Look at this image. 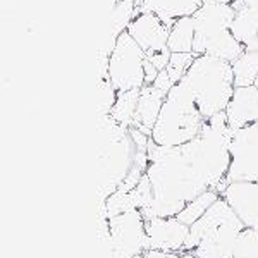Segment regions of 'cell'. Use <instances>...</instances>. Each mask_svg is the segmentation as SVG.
I'll return each mask as SVG.
<instances>
[{
  "instance_id": "obj_16",
  "label": "cell",
  "mask_w": 258,
  "mask_h": 258,
  "mask_svg": "<svg viewBox=\"0 0 258 258\" xmlns=\"http://www.w3.org/2000/svg\"><path fill=\"white\" fill-rule=\"evenodd\" d=\"M203 6V0H138V11L153 12L172 28L181 18L195 16Z\"/></svg>"
},
{
  "instance_id": "obj_10",
  "label": "cell",
  "mask_w": 258,
  "mask_h": 258,
  "mask_svg": "<svg viewBox=\"0 0 258 258\" xmlns=\"http://www.w3.org/2000/svg\"><path fill=\"white\" fill-rule=\"evenodd\" d=\"M234 181H258V122L232 135L227 184Z\"/></svg>"
},
{
  "instance_id": "obj_26",
  "label": "cell",
  "mask_w": 258,
  "mask_h": 258,
  "mask_svg": "<svg viewBox=\"0 0 258 258\" xmlns=\"http://www.w3.org/2000/svg\"><path fill=\"white\" fill-rule=\"evenodd\" d=\"M159 73L160 71L157 69L152 62H150L148 59L145 60V83H147V85H153L157 80V76H159Z\"/></svg>"
},
{
  "instance_id": "obj_8",
  "label": "cell",
  "mask_w": 258,
  "mask_h": 258,
  "mask_svg": "<svg viewBox=\"0 0 258 258\" xmlns=\"http://www.w3.org/2000/svg\"><path fill=\"white\" fill-rule=\"evenodd\" d=\"M145 60L147 53L133 40L127 31H124L115 41L107 64V78L112 86L120 91L141 90L145 83Z\"/></svg>"
},
{
  "instance_id": "obj_20",
  "label": "cell",
  "mask_w": 258,
  "mask_h": 258,
  "mask_svg": "<svg viewBox=\"0 0 258 258\" xmlns=\"http://www.w3.org/2000/svg\"><path fill=\"white\" fill-rule=\"evenodd\" d=\"M219 198H220V193H217L215 189L205 191V193L198 195L197 198L191 200L188 205L182 209L181 214L177 215V219L181 220L182 224H186V226L191 227L197 220H200L207 214V210H209Z\"/></svg>"
},
{
  "instance_id": "obj_21",
  "label": "cell",
  "mask_w": 258,
  "mask_h": 258,
  "mask_svg": "<svg viewBox=\"0 0 258 258\" xmlns=\"http://www.w3.org/2000/svg\"><path fill=\"white\" fill-rule=\"evenodd\" d=\"M197 59V53L195 52H174L170 53V60L167 66V73L170 80L176 85L186 76V73L189 71L191 64Z\"/></svg>"
},
{
  "instance_id": "obj_11",
  "label": "cell",
  "mask_w": 258,
  "mask_h": 258,
  "mask_svg": "<svg viewBox=\"0 0 258 258\" xmlns=\"http://www.w3.org/2000/svg\"><path fill=\"white\" fill-rule=\"evenodd\" d=\"M127 33L147 55L167 50L170 28L153 12L138 11L127 26Z\"/></svg>"
},
{
  "instance_id": "obj_9",
  "label": "cell",
  "mask_w": 258,
  "mask_h": 258,
  "mask_svg": "<svg viewBox=\"0 0 258 258\" xmlns=\"http://www.w3.org/2000/svg\"><path fill=\"white\" fill-rule=\"evenodd\" d=\"M110 249V258H133L143 255L150 249L147 234V220L140 210L109 219V239L105 241Z\"/></svg>"
},
{
  "instance_id": "obj_28",
  "label": "cell",
  "mask_w": 258,
  "mask_h": 258,
  "mask_svg": "<svg viewBox=\"0 0 258 258\" xmlns=\"http://www.w3.org/2000/svg\"><path fill=\"white\" fill-rule=\"evenodd\" d=\"M133 258H143V255H138V256H133Z\"/></svg>"
},
{
  "instance_id": "obj_7",
  "label": "cell",
  "mask_w": 258,
  "mask_h": 258,
  "mask_svg": "<svg viewBox=\"0 0 258 258\" xmlns=\"http://www.w3.org/2000/svg\"><path fill=\"white\" fill-rule=\"evenodd\" d=\"M100 133V152H98V170L100 202H105L110 195L119 189L135 160L136 147L129 136V129L120 126L110 115L98 117Z\"/></svg>"
},
{
  "instance_id": "obj_23",
  "label": "cell",
  "mask_w": 258,
  "mask_h": 258,
  "mask_svg": "<svg viewBox=\"0 0 258 258\" xmlns=\"http://www.w3.org/2000/svg\"><path fill=\"white\" fill-rule=\"evenodd\" d=\"M117 100V90L112 86L109 78H100V88H98V117L110 115L112 109Z\"/></svg>"
},
{
  "instance_id": "obj_22",
  "label": "cell",
  "mask_w": 258,
  "mask_h": 258,
  "mask_svg": "<svg viewBox=\"0 0 258 258\" xmlns=\"http://www.w3.org/2000/svg\"><path fill=\"white\" fill-rule=\"evenodd\" d=\"M234 258H258V227H244L238 239Z\"/></svg>"
},
{
  "instance_id": "obj_6",
  "label": "cell",
  "mask_w": 258,
  "mask_h": 258,
  "mask_svg": "<svg viewBox=\"0 0 258 258\" xmlns=\"http://www.w3.org/2000/svg\"><path fill=\"white\" fill-rule=\"evenodd\" d=\"M236 11L231 4L217 0H207L200 11L193 16L195 19V45L197 55H212L222 60L234 62L244 47L234 38L231 28L234 23Z\"/></svg>"
},
{
  "instance_id": "obj_4",
  "label": "cell",
  "mask_w": 258,
  "mask_h": 258,
  "mask_svg": "<svg viewBox=\"0 0 258 258\" xmlns=\"http://www.w3.org/2000/svg\"><path fill=\"white\" fill-rule=\"evenodd\" d=\"M205 120L188 85L179 81L164 100L152 141L160 147H181L197 138Z\"/></svg>"
},
{
  "instance_id": "obj_5",
  "label": "cell",
  "mask_w": 258,
  "mask_h": 258,
  "mask_svg": "<svg viewBox=\"0 0 258 258\" xmlns=\"http://www.w3.org/2000/svg\"><path fill=\"white\" fill-rule=\"evenodd\" d=\"M184 81L195 95L197 105L205 119L226 112L236 90L232 64L212 55H197Z\"/></svg>"
},
{
  "instance_id": "obj_30",
  "label": "cell",
  "mask_w": 258,
  "mask_h": 258,
  "mask_svg": "<svg viewBox=\"0 0 258 258\" xmlns=\"http://www.w3.org/2000/svg\"><path fill=\"white\" fill-rule=\"evenodd\" d=\"M203 2H207V0H203Z\"/></svg>"
},
{
  "instance_id": "obj_25",
  "label": "cell",
  "mask_w": 258,
  "mask_h": 258,
  "mask_svg": "<svg viewBox=\"0 0 258 258\" xmlns=\"http://www.w3.org/2000/svg\"><path fill=\"white\" fill-rule=\"evenodd\" d=\"M153 86H155V88H159L160 91H164V93H169V91L172 90L174 83H172V80H170L167 69L160 71L159 76H157V80H155V83H153Z\"/></svg>"
},
{
  "instance_id": "obj_3",
  "label": "cell",
  "mask_w": 258,
  "mask_h": 258,
  "mask_svg": "<svg viewBox=\"0 0 258 258\" xmlns=\"http://www.w3.org/2000/svg\"><path fill=\"white\" fill-rule=\"evenodd\" d=\"M243 229V222L220 197L207 214L189 227L182 251L193 253L197 258H234Z\"/></svg>"
},
{
  "instance_id": "obj_29",
  "label": "cell",
  "mask_w": 258,
  "mask_h": 258,
  "mask_svg": "<svg viewBox=\"0 0 258 258\" xmlns=\"http://www.w3.org/2000/svg\"><path fill=\"white\" fill-rule=\"evenodd\" d=\"M255 86H256V88H258V80H256V83H255Z\"/></svg>"
},
{
  "instance_id": "obj_13",
  "label": "cell",
  "mask_w": 258,
  "mask_h": 258,
  "mask_svg": "<svg viewBox=\"0 0 258 258\" xmlns=\"http://www.w3.org/2000/svg\"><path fill=\"white\" fill-rule=\"evenodd\" d=\"M244 227H258V181L229 182L220 195Z\"/></svg>"
},
{
  "instance_id": "obj_27",
  "label": "cell",
  "mask_w": 258,
  "mask_h": 258,
  "mask_svg": "<svg viewBox=\"0 0 258 258\" xmlns=\"http://www.w3.org/2000/svg\"><path fill=\"white\" fill-rule=\"evenodd\" d=\"M217 2H222V4H231V6H232V2H234V0H217Z\"/></svg>"
},
{
  "instance_id": "obj_15",
  "label": "cell",
  "mask_w": 258,
  "mask_h": 258,
  "mask_svg": "<svg viewBox=\"0 0 258 258\" xmlns=\"http://www.w3.org/2000/svg\"><path fill=\"white\" fill-rule=\"evenodd\" d=\"M165 97H167V93L155 88L153 85H145L140 90V100L138 107H136L135 122H133L131 127L140 129L141 133H145V135H148L152 138V131L160 115Z\"/></svg>"
},
{
  "instance_id": "obj_17",
  "label": "cell",
  "mask_w": 258,
  "mask_h": 258,
  "mask_svg": "<svg viewBox=\"0 0 258 258\" xmlns=\"http://www.w3.org/2000/svg\"><path fill=\"white\" fill-rule=\"evenodd\" d=\"M195 45V19L193 16L181 18L170 28L169 45L170 52H193Z\"/></svg>"
},
{
  "instance_id": "obj_2",
  "label": "cell",
  "mask_w": 258,
  "mask_h": 258,
  "mask_svg": "<svg viewBox=\"0 0 258 258\" xmlns=\"http://www.w3.org/2000/svg\"><path fill=\"white\" fill-rule=\"evenodd\" d=\"M232 135L234 131L229 127L226 112H220L205 120L197 138L182 145L193 167L205 179L210 189L220 195L227 186Z\"/></svg>"
},
{
  "instance_id": "obj_14",
  "label": "cell",
  "mask_w": 258,
  "mask_h": 258,
  "mask_svg": "<svg viewBox=\"0 0 258 258\" xmlns=\"http://www.w3.org/2000/svg\"><path fill=\"white\" fill-rule=\"evenodd\" d=\"M226 117L232 131L258 122V88L255 85L238 86L234 90L226 109Z\"/></svg>"
},
{
  "instance_id": "obj_19",
  "label": "cell",
  "mask_w": 258,
  "mask_h": 258,
  "mask_svg": "<svg viewBox=\"0 0 258 258\" xmlns=\"http://www.w3.org/2000/svg\"><path fill=\"white\" fill-rule=\"evenodd\" d=\"M138 100H140V90L120 91V93H117V100H115V105L110 112V117L117 120L120 126L129 129L133 126V122H135Z\"/></svg>"
},
{
  "instance_id": "obj_24",
  "label": "cell",
  "mask_w": 258,
  "mask_h": 258,
  "mask_svg": "<svg viewBox=\"0 0 258 258\" xmlns=\"http://www.w3.org/2000/svg\"><path fill=\"white\" fill-rule=\"evenodd\" d=\"M170 50H162V52H157V53H152V55H147V59L152 62L153 66H155L159 71H164L167 69L169 66V60H170Z\"/></svg>"
},
{
  "instance_id": "obj_12",
  "label": "cell",
  "mask_w": 258,
  "mask_h": 258,
  "mask_svg": "<svg viewBox=\"0 0 258 258\" xmlns=\"http://www.w3.org/2000/svg\"><path fill=\"white\" fill-rule=\"evenodd\" d=\"M147 234L150 249L179 253L188 239L189 226L182 224L177 217H155L147 220Z\"/></svg>"
},
{
  "instance_id": "obj_1",
  "label": "cell",
  "mask_w": 258,
  "mask_h": 258,
  "mask_svg": "<svg viewBox=\"0 0 258 258\" xmlns=\"http://www.w3.org/2000/svg\"><path fill=\"white\" fill-rule=\"evenodd\" d=\"M147 176L152 182L153 202L141 210L145 220L155 217H177L198 195L210 189L207 181L193 167L181 147H160L150 140Z\"/></svg>"
},
{
  "instance_id": "obj_18",
  "label": "cell",
  "mask_w": 258,
  "mask_h": 258,
  "mask_svg": "<svg viewBox=\"0 0 258 258\" xmlns=\"http://www.w3.org/2000/svg\"><path fill=\"white\" fill-rule=\"evenodd\" d=\"M232 74H234L236 88L255 85L258 80V52L244 50L238 59L232 62Z\"/></svg>"
}]
</instances>
